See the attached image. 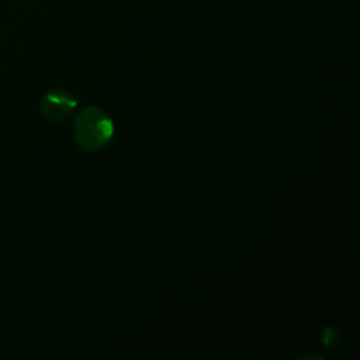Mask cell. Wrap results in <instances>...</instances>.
<instances>
[{"label":"cell","instance_id":"6da1fadb","mask_svg":"<svg viewBox=\"0 0 360 360\" xmlns=\"http://www.w3.org/2000/svg\"><path fill=\"white\" fill-rule=\"evenodd\" d=\"M76 143L89 152H97L107 147L114 136V123L100 107H87L80 111L75 122Z\"/></svg>","mask_w":360,"mask_h":360},{"label":"cell","instance_id":"3957f363","mask_svg":"<svg viewBox=\"0 0 360 360\" xmlns=\"http://www.w3.org/2000/svg\"><path fill=\"white\" fill-rule=\"evenodd\" d=\"M322 340H324V345L331 347V349H335L339 346V340H340V331L338 328H333V326H328L325 328L324 331V335H322Z\"/></svg>","mask_w":360,"mask_h":360},{"label":"cell","instance_id":"7a4b0ae2","mask_svg":"<svg viewBox=\"0 0 360 360\" xmlns=\"http://www.w3.org/2000/svg\"><path fill=\"white\" fill-rule=\"evenodd\" d=\"M76 100L65 90L57 89L48 92L41 100V114L54 123H61L68 120L76 108Z\"/></svg>","mask_w":360,"mask_h":360}]
</instances>
